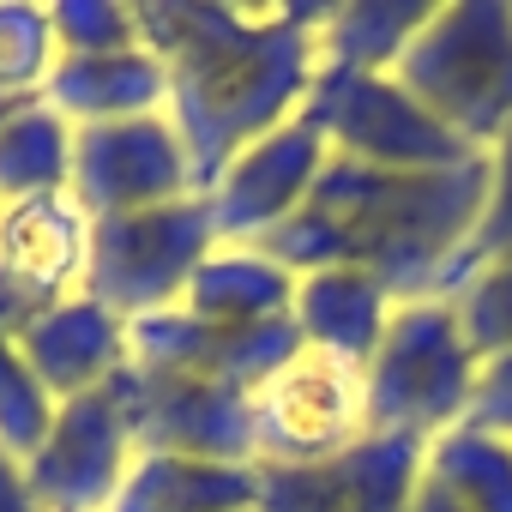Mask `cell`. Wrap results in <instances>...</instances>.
<instances>
[{
  "label": "cell",
  "instance_id": "1",
  "mask_svg": "<svg viewBox=\"0 0 512 512\" xmlns=\"http://www.w3.org/2000/svg\"><path fill=\"white\" fill-rule=\"evenodd\" d=\"M139 37L169 73V121L187 145L193 193L266 133L302 115L320 73L326 0L223 7V0H133Z\"/></svg>",
  "mask_w": 512,
  "mask_h": 512
},
{
  "label": "cell",
  "instance_id": "2",
  "mask_svg": "<svg viewBox=\"0 0 512 512\" xmlns=\"http://www.w3.org/2000/svg\"><path fill=\"white\" fill-rule=\"evenodd\" d=\"M488 199V151L458 169H368L326 157L302 211L260 247L296 278L308 272H362L398 308L440 296L452 260L464 253Z\"/></svg>",
  "mask_w": 512,
  "mask_h": 512
},
{
  "label": "cell",
  "instance_id": "3",
  "mask_svg": "<svg viewBox=\"0 0 512 512\" xmlns=\"http://www.w3.org/2000/svg\"><path fill=\"white\" fill-rule=\"evenodd\" d=\"M392 79L470 151L512 133V0H434Z\"/></svg>",
  "mask_w": 512,
  "mask_h": 512
},
{
  "label": "cell",
  "instance_id": "4",
  "mask_svg": "<svg viewBox=\"0 0 512 512\" xmlns=\"http://www.w3.org/2000/svg\"><path fill=\"white\" fill-rule=\"evenodd\" d=\"M362 386H368V434H398L428 446L464 428V410L476 398V350L464 344L458 308L446 296L404 302L380 350L368 356Z\"/></svg>",
  "mask_w": 512,
  "mask_h": 512
},
{
  "label": "cell",
  "instance_id": "5",
  "mask_svg": "<svg viewBox=\"0 0 512 512\" xmlns=\"http://www.w3.org/2000/svg\"><path fill=\"white\" fill-rule=\"evenodd\" d=\"M217 241V217L205 205V193L151 205V211H127V217H103L91 223V266H85V296L103 302L109 314L151 320L181 308L193 272L211 260Z\"/></svg>",
  "mask_w": 512,
  "mask_h": 512
},
{
  "label": "cell",
  "instance_id": "6",
  "mask_svg": "<svg viewBox=\"0 0 512 512\" xmlns=\"http://www.w3.org/2000/svg\"><path fill=\"white\" fill-rule=\"evenodd\" d=\"M302 115L320 127L332 157H350V163H368V169L422 175V169H458V163L482 157L458 133H446L392 73L320 67Z\"/></svg>",
  "mask_w": 512,
  "mask_h": 512
},
{
  "label": "cell",
  "instance_id": "7",
  "mask_svg": "<svg viewBox=\"0 0 512 512\" xmlns=\"http://www.w3.org/2000/svg\"><path fill=\"white\" fill-rule=\"evenodd\" d=\"M368 434L362 368L302 344L253 392V464H320Z\"/></svg>",
  "mask_w": 512,
  "mask_h": 512
},
{
  "label": "cell",
  "instance_id": "8",
  "mask_svg": "<svg viewBox=\"0 0 512 512\" xmlns=\"http://www.w3.org/2000/svg\"><path fill=\"white\" fill-rule=\"evenodd\" d=\"M127 428L139 452H175V458H217V464H253V392L217 386L199 374L127 362L115 374Z\"/></svg>",
  "mask_w": 512,
  "mask_h": 512
},
{
  "label": "cell",
  "instance_id": "9",
  "mask_svg": "<svg viewBox=\"0 0 512 512\" xmlns=\"http://www.w3.org/2000/svg\"><path fill=\"white\" fill-rule=\"evenodd\" d=\"M193 193L187 145L169 115H133V121H103L79 127L73 139V199L91 223L151 211L169 199Z\"/></svg>",
  "mask_w": 512,
  "mask_h": 512
},
{
  "label": "cell",
  "instance_id": "10",
  "mask_svg": "<svg viewBox=\"0 0 512 512\" xmlns=\"http://www.w3.org/2000/svg\"><path fill=\"white\" fill-rule=\"evenodd\" d=\"M133 458H139V446H133L121 392L109 380L85 398L55 404L43 446L25 458V482L43 500V512H109Z\"/></svg>",
  "mask_w": 512,
  "mask_h": 512
},
{
  "label": "cell",
  "instance_id": "11",
  "mask_svg": "<svg viewBox=\"0 0 512 512\" xmlns=\"http://www.w3.org/2000/svg\"><path fill=\"white\" fill-rule=\"evenodd\" d=\"M422 440L362 434L320 464H253L260 512H410L422 482Z\"/></svg>",
  "mask_w": 512,
  "mask_h": 512
},
{
  "label": "cell",
  "instance_id": "12",
  "mask_svg": "<svg viewBox=\"0 0 512 512\" xmlns=\"http://www.w3.org/2000/svg\"><path fill=\"white\" fill-rule=\"evenodd\" d=\"M326 157L332 151H326V139H320V127L308 115L284 121L260 145H247L217 175V187L205 193V205L217 217V241L223 247H260L266 235H278L302 211V199L314 193Z\"/></svg>",
  "mask_w": 512,
  "mask_h": 512
},
{
  "label": "cell",
  "instance_id": "13",
  "mask_svg": "<svg viewBox=\"0 0 512 512\" xmlns=\"http://www.w3.org/2000/svg\"><path fill=\"white\" fill-rule=\"evenodd\" d=\"M127 338H133V362L175 368V374H199V380L241 386V392H260L302 350L296 320H272V326H211V320H193L187 308L133 320Z\"/></svg>",
  "mask_w": 512,
  "mask_h": 512
},
{
  "label": "cell",
  "instance_id": "14",
  "mask_svg": "<svg viewBox=\"0 0 512 512\" xmlns=\"http://www.w3.org/2000/svg\"><path fill=\"white\" fill-rule=\"evenodd\" d=\"M85 266H91V217L79 211L73 193L0 205V290L25 314L79 296Z\"/></svg>",
  "mask_w": 512,
  "mask_h": 512
},
{
  "label": "cell",
  "instance_id": "15",
  "mask_svg": "<svg viewBox=\"0 0 512 512\" xmlns=\"http://www.w3.org/2000/svg\"><path fill=\"white\" fill-rule=\"evenodd\" d=\"M19 350H25L37 386H43L55 404L109 386V380L133 362L127 320L109 314L103 302H91L85 290L67 296V302H49V308L25 314V320H19Z\"/></svg>",
  "mask_w": 512,
  "mask_h": 512
},
{
  "label": "cell",
  "instance_id": "16",
  "mask_svg": "<svg viewBox=\"0 0 512 512\" xmlns=\"http://www.w3.org/2000/svg\"><path fill=\"white\" fill-rule=\"evenodd\" d=\"M43 103H55L73 127L169 115V73L145 43L121 55H61L43 85Z\"/></svg>",
  "mask_w": 512,
  "mask_h": 512
},
{
  "label": "cell",
  "instance_id": "17",
  "mask_svg": "<svg viewBox=\"0 0 512 512\" xmlns=\"http://www.w3.org/2000/svg\"><path fill=\"white\" fill-rule=\"evenodd\" d=\"M109 512H260V470L217 464V458L139 452Z\"/></svg>",
  "mask_w": 512,
  "mask_h": 512
},
{
  "label": "cell",
  "instance_id": "18",
  "mask_svg": "<svg viewBox=\"0 0 512 512\" xmlns=\"http://www.w3.org/2000/svg\"><path fill=\"white\" fill-rule=\"evenodd\" d=\"M392 314H398V302L362 272H308V278H296V314L290 320H296L302 344H314L326 356H344L356 368H368Z\"/></svg>",
  "mask_w": 512,
  "mask_h": 512
},
{
  "label": "cell",
  "instance_id": "19",
  "mask_svg": "<svg viewBox=\"0 0 512 512\" xmlns=\"http://www.w3.org/2000/svg\"><path fill=\"white\" fill-rule=\"evenodd\" d=\"M181 308L211 326H272L296 314V272L266 247H217L193 272Z\"/></svg>",
  "mask_w": 512,
  "mask_h": 512
},
{
  "label": "cell",
  "instance_id": "20",
  "mask_svg": "<svg viewBox=\"0 0 512 512\" xmlns=\"http://www.w3.org/2000/svg\"><path fill=\"white\" fill-rule=\"evenodd\" d=\"M428 13L434 0H338L320 19V67L392 73L428 25Z\"/></svg>",
  "mask_w": 512,
  "mask_h": 512
},
{
  "label": "cell",
  "instance_id": "21",
  "mask_svg": "<svg viewBox=\"0 0 512 512\" xmlns=\"http://www.w3.org/2000/svg\"><path fill=\"white\" fill-rule=\"evenodd\" d=\"M73 139L79 127L55 103L31 97L25 109H13L0 127V205L73 193Z\"/></svg>",
  "mask_w": 512,
  "mask_h": 512
},
{
  "label": "cell",
  "instance_id": "22",
  "mask_svg": "<svg viewBox=\"0 0 512 512\" xmlns=\"http://www.w3.org/2000/svg\"><path fill=\"white\" fill-rule=\"evenodd\" d=\"M422 470L440 476L464 512H512V440L482 434V428H452L428 440Z\"/></svg>",
  "mask_w": 512,
  "mask_h": 512
},
{
  "label": "cell",
  "instance_id": "23",
  "mask_svg": "<svg viewBox=\"0 0 512 512\" xmlns=\"http://www.w3.org/2000/svg\"><path fill=\"white\" fill-rule=\"evenodd\" d=\"M19 320H25V308L0 290V452H13L25 464L55 422V398L37 386L25 350H19Z\"/></svg>",
  "mask_w": 512,
  "mask_h": 512
},
{
  "label": "cell",
  "instance_id": "24",
  "mask_svg": "<svg viewBox=\"0 0 512 512\" xmlns=\"http://www.w3.org/2000/svg\"><path fill=\"white\" fill-rule=\"evenodd\" d=\"M55 61H61V49H55L49 7L0 0V97H19V103L43 97Z\"/></svg>",
  "mask_w": 512,
  "mask_h": 512
},
{
  "label": "cell",
  "instance_id": "25",
  "mask_svg": "<svg viewBox=\"0 0 512 512\" xmlns=\"http://www.w3.org/2000/svg\"><path fill=\"white\" fill-rule=\"evenodd\" d=\"M494 260H512V133L488 151V199H482V217H476L464 253L452 260L440 296H452L470 272H482V266H494Z\"/></svg>",
  "mask_w": 512,
  "mask_h": 512
},
{
  "label": "cell",
  "instance_id": "26",
  "mask_svg": "<svg viewBox=\"0 0 512 512\" xmlns=\"http://www.w3.org/2000/svg\"><path fill=\"white\" fill-rule=\"evenodd\" d=\"M446 302L458 308V326H464V344L476 350V362L512 350V260L470 272Z\"/></svg>",
  "mask_w": 512,
  "mask_h": 512
},
{
  "label": "cell",
  "instance_id": "27",
  "mask_svg": "<svg viewBox=\"0 0 512 512\" xmlns=\"http://www.w3.org/2000/svg\"><path fill=\"white\" fill-rule=\"evenodd\" d=\"M55 25V49L61 55H121L139 49V13L121 0H55L49 7Z\"/></svg>",
  "mask_w": 512,
  "mask_h": 512
},
{
  "label": "cell",
  "instance_id": "28",
  "mask_svg": "<svg viewBox=\"0 0 512 512\" xmlns=\"http://www.w3.org/2000/svg\"><path fill=\"white\" fill-rule=\"evenodd\" d=\"M464 428H482V434L512 440V350L476 362V398L464 410Z\"/></svg>",
  "mask_w": 512,
  "mask_h": 512
},
{
  "label": "cell",
  "instance_id": "29",
  "mask_svg": "<svg viewBox=\"0 0 512 512\" xmlns=\"http://www.w3.org/2000/svg\"><path fill=\"white\" fill-rule=\"evenodd\" d=\"M0 512H43V500L25 482V464L13 452H0Z\"/></svg>",
  "mask_w": 512,
  "mask_h": 512
},
{
  "label": "cell",
  "instance_id": "30",
  "mask_svg": "<svg viewBox=\"0 0 512 512\" xmlns=\"http://www.w3.org/2000/svg\"><path fill=\"white\" fill-rule=\"evenodd\" d=\"M410 512H464V500L440 482V476H428L422 470V482H416V500H410Z\"/></svg>",
  "mask_w": 512,
  "mask_h": 512
},
{
  "label": "cell",
  "instance_id": "31",
  "mask_svg": "<svg viewBox=\"0 0 512 512\" xmlns=\"http://www.w3.org/2000/svg\"><path fill=\"white\" fill-rule=\"evenodd\" d=\"M13 109H25V103H19V97H0V127H7V115H13Z\"/></svg>",
  "mask_w": 512,
  "mask_h": 512
}]
</instances>
